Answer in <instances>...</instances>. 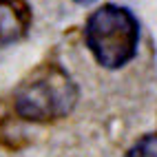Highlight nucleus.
I'll return each mask as SVG.
<instances>
[{
    "mask_svg": "<svg viewBox=\"0 0 157 157\" xmlns=\"http://www.w3.org/2000/svg\"><path fill=\"white\" fill-rule=\"evenodd\" d=\"M73 2H78V5H91V2H95V0H73Z\"/></svg>",
    "mask_w": 157,
    "mask_h": 157,
    "instance_id": "obj_5",
    "label": "nucleus"
},
{
    "mask_svg": "<svg viewBox=\"0 0 157 157\" xmlns=\"http://www.w3.org/2000/svg\"><path fill=\"white\" fill-rule=\"evenodd\" d=\"M84 42L100 67L122 69L137 56L140 20L128 7L106 2L86 18Z\"/></svg>",
    "mask_w": 157,
    "mask_h": 157,
    "instance_id": "obj_2",
    "label": "nucleus"
},
{
    "mask_svg": "<svg viewBox=\"0 0 157 157\" xmlns=\"http://www.w3.org/2000/svg\"><path fill=\"white\" fill-rule=\"evenodd\" d=\"M80 89L67 69L47 62L33 69L13 91V111L27 122H56L75 109Z\"/></svg>",
    "mask_w": 157,
    "mask_h": 157,
    "instance_id": "obj_1",
    "label": "nucleus"
},
{
    "mask_svg": "<svg viewBox=\"0 0 157 157\" xmlns=\"http://www.w3.org/2000/svg\"><path fill=\"white\" fill-rule=\"evenodd\" d=\"M31 20L27 0H0V49L22 40L31 29Z\"/></svg>",
    "mask_w": 157,
    "mask_h": 157,
    "instance_id": "obj_3",
    "label": "nucleus"
},
{
    "mask_svg": "<svg viewBox=\"0 0 157 157\" xmlns=\"http://www.w3.org/2000/svg\"><path fill=\"white\" fill-rule=\"evenodd\" d=\"M126 157H157V133H148L142 140H137Z\"/></svg>",
    "mask_w": 157,
    "mask_h": 157,
    "instance_id": "obj_4",
    "label": "nucleus"
}]
</instances>
